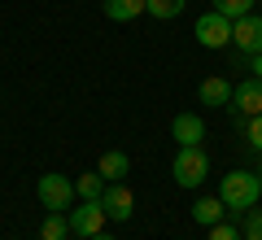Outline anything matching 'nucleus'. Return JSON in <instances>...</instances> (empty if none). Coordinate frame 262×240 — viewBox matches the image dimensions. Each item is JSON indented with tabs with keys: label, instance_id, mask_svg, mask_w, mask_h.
<instances>
[{
	"label": "nucleus",
	"instance_id": "22",
	"mask_svg": "<svg viewBox=\"0 0 262 240\" xmlns=\"http://www.w3.org/2000/svg\"><path fill=\"white\" fill-rule=\"evenodd\" d=\"M92 240H114V236H105V231H96V236H92Z\"/></svg>",
	"mask_w": 262,
	"mask_h": 240
},
{
	"label": "nucleus",
	"instance_id": "21",
	"mask_svg": "<svg viewBox=\"0 0 262 240\" xmlns=\"http://www.w3.org/2000/svg\"><path fill=\"white\" fill-rule=\"evenodd\" d=\"M249 70H253V79H262V53H258V57H249Z\"/></svg>",
	"mask_w": 262,
	"mask_h": 240
},
{
	"label": "nucleus",
	"instance_id": "13",
	"mask_svg": "<svg viewBox=\"0 0 262 240\" xmlns=\"http://www.w3.org/2000/svg\"><path fill=\"white\" fill-rule=\"evenodd\" d=\"M70 236V214L66 210H48L39 223V240H66Z\"/></svg>",
	"mask_w": 262,
	"mask_h": 240
},
{
	"label": "nucleus",
	"instance_id": "5",
	"mask_svg": "<svg viewBox=\"0 0 262 240\" xmlns=\"http://www.w3.org/2000/svg\"><path fill=\"white\" fill-rule=\"evenodd\" d=\"M227 114H232V118H258V114H262V79H245V83H236Z\"/></svg>",
	"mask_w": 262,
	"mask_h": 240
},
{
	"label": "nucleus",
	"instance_id": "6",
	"mask_svg": "<svg viewBox=\"0 0 262 240\" xmlns=\"http://www.w3.org/2000/svg\"><path fill=\"white\" fill-rule=\"evenodd\" d=\"M101 210H105L110 223H131V214H136V197H131V188L127 184H105Z\"/></svg>",
	"mask_w": 262,
	"mask_h": 240
},
{
	"label": "nucleus",
	"instance_id": "15",
	"mask_svg": "<svg viewBox=\"0 0 262 240\" xmlns=\"http://www.w3.org/2000/svg\"><path fill=\"white\" fill-rule=\"evenodd\" d=\"M75 192L83 197V201H101V192H105V175H101V170H88V175H79V179H75Z\"/></svg>",
	"mask_w": 262,
	"mask_h": 240
},
{
	"label": "nucleus",
	"instance_id": "4",
	"mask_svg": "<svg viewBox=\"0 0 262 240\" xmlns=\"http://www.w3.org/2000/svg\"><path fill=\"white\" fill-rule=\"evenodd\" d=\"M35 197H39L44 210H70V201H75V179H66V175H39Z\"/></svg>",
	"mask_w": 262,
	"mask_h": 240
},
{
	"label": "nucleus",
	"instance_id": "8",
	"mask_svg": "<svg viewBox=\"0 0 262 240\" xmlns=\"http://www.w3.org/2000/svg\"><path fill=\"white\" fill-rule=\"evenodd\" d=\"M105 210H101V201H83L79 210H70V231H75L79 240H92L96 231H105Z\"/></svg>",
	"mask_w": 262,
	"mask_h": 240
},
{
	"label": "nucleus",
	"instance_id": "2",
	"mask_svg": "<svg viewBox=\"0 0 262 240\" xmlns=\"http://www.w3.org/2000/svg\"><path fill=\"white\" fill-rule=\"evenodd\" d=\"M170 175H175L179 188H201V184H206V175H210L206 148H201V144H179L175 162H170Z\"/></svg>",
	"mask_w": 262,
	"mask_h": 240
},
{
	"label": "nucleus",
	"instance_id": "7",
	"mask_svg": "<svg viewBox=\"0 0 262 240\" xmlns=\"http://www.w3.org/2000/svg\"><path fill=\"white\" fill-rule=\"evenodd\" d=\"M232 44H236V53H245V57L262 53V18L258 13H245V18L232 22Z\"/></svg>",
	"mask_w": 262,
	"mask_h": 240
},
{
	"label": "nucleus",
	"instance_id": "12",
	"mask_svg": "<svg viewBox=\"0 0 262 240\" xmlns=\"http://www.w3.org/2000/svg\"><path fill=\"white\" fill-rule=\"evenodd\" d=\"M223 210L227 205L219 201V197H196L188 214H192V223H201V227H214V223H223Z\"/></svg>",
	"mask_w": 262,
	"mask_h": 240
},
{
	"label": "nucleus",
	"instance_id": "19",
	"mask_svg": "<svg viewBox=\"0 0 262 240\" xmlns=\"http://www.w3.org/2000/svg\"><path fill=\"white\" fill-rule=\"evenodd\" d=\"M241 131H245V140H249V144H253V148L262 153V114H258V118H249V122H245Z\"/></svg>",
	"mask_w": 262,
	"mask_h": 240
},
{
	"label": "nucleus",
	"instance_id": "20",
	"mask_svg": "<svg viewBox=\"0 0 262 240\" xmlns=\"http://www.w3.org/2000/svg\"><path fill=\"white\" fill-rule=\"evenodd\" d=\"M210 240H245V236L236 231V223H214L210 227Z\"/></svg>",
	"mask_w": 262,
	"mask_h": 240
},
{
	"label": "nucleus",
	"instance_id": "1",
	"mask_svg": "<svg viewBox=\"0 0 262 240\" xmlns=\"http://www.w3.org/2000/svg\"><path fill=\"white\" fill-rule=\"evenodd\" d=\"M258 197H262L258 170H232V175H223V184H219V201H223L227 210H236V214L253 210Z\"/></svg>",
	"mask_w": 262,
	"mask_h": 240
},
{
	"label": "nucleus",
	"instance_id": "16",
	"mask_svg": "<svg viewBox=\"0 0 262 240\" xmlns=\"http://www.w3.org/2000/svg\"><path fill=\"white\" fill-rule=\"evenodd\" d=\"M184 5L188 0H144V13H149V18H179V13H184Z\"/></svg>",
	"mask_w": 262,
	"mask_h": 240
},
{
	"label": "nucleus",
	"instance_id": "17",
	"mask_svg": "<svg viewBox=\"0 0 262 240\" xmlns=\"http://www.w3.org/2000/svg\"><path fill=\"white\" fill-rule=\"evenodd\" d=\"M241 236L245 240H262V210H258V205L241 214Z\"/></svg>",
	"mask_w": 262,
	"mask_h": 240
},
{
	"label": "nucleus",
	"instance_id": "10",
	"mask_svg": "<svg viewBox=\"0 0 262 240\" xmlns=\"http://www.w3.org/2000/svg\"><path fill=\"white\" fill-rule=\"evenodd\" d=\"M170 136H175V144H201V140H206V122H201V114H175Z\"/></svg>",
	"mask_w": 262,
	"mask_h": 240
},
{
	"label": "nucleus",
	"instance_id": "3",
	"mask_svg": "<svg viewBox=\"0 0 262 240\" xmlns=\"http://www.w3.org/2000/svg\"><path fill=\"white\" fill-rule=\"evenodd\" d=\"M192 35L201 48H227L232 44V18H223V13H201V18L192 22Z\"/></svg>",
	"mask_w": 262,
	"mask_h": 240
},
{
	"label": "nucleus",
	"instance_id": "9",
	"mask_svg": "<svg viewBox=\"0 0 262 240\" xmlns=\"http://www.w3.org/2000/svg\"><path fill=\"white\" fill-rule=\"evenodd\" d=\"M196 101L227 110V105H232V83H227L223 74H210V79H201V88H196Z\"/></svg>",
	"mask_w": 262,
	"mask_h": 240
},
{
	"label": "nucleus",
	"instance_id": "11",
	"mask_svg": "<svg viewBox=\"0 0 262 240\" xmlns=\"http://www.w3.org/2000/svg\"><path fill=\"white\" fill-rule=\"evenodd\" d=\"M96 170L105 175V184H122V179L131 175V157L122 153V148H110V153H101V162H96Z\"/></svg>",
	"mask_w": 262,
	"mask_h": 240
},
{
	"label": "nucleus",
	"instance_id": "23",
	"mask_svg": "<svg viewBox=\"0 0 262 240\" xmlns=\"http://www.w3.org/2000/svg\"><path fill=\"white\" fill-rule=\"evenodd\" d=\"M258 184H262V166H258Z\"/></svg>",
	"mask_w": 262,
	"mask_h": 240
},
{
	"label": "nucleus",
	"instance_id": "18",
	"mask_svg": "<svg viewBox=\"0 0 262 240\" xmlns=\"http://www.w3.org/2000/svg\"><path fill=\"white\" fill-rule=\"evenodd\" d=\"M214 13H223V18H245V13H253V0H214Z\"/></svg>",
	"mask_w": 262,
	"mask_h": 240
},
{
	"label": "nucleus",
	"instance_id": "14",
	"mask_svg": "<svg viewBox=\"0 0 262 240\" xmlns=\"http://www.w3.org/2000/svg\"><path fill=\"white\" fill-rule=\"evenodd\" d=\"M144 13V0H105V18L110 22H136Z\"/></svg>",
	"mask_w": 262,
	"mask_h": 240
}]
</instances>
